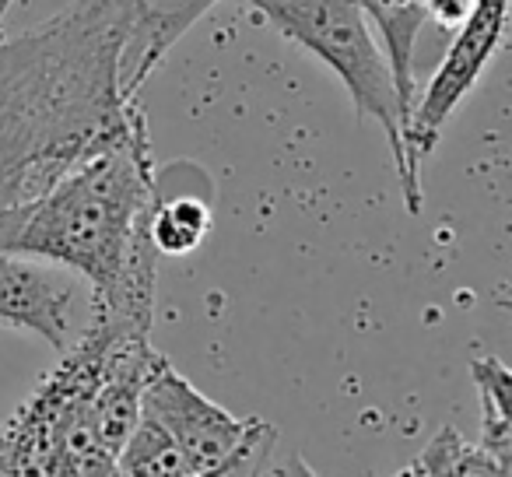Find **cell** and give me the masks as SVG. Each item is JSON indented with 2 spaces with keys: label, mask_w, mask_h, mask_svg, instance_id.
Segmentation results:
<instances>
[{
  "label": "cell",
  "mask_w": 512,
  "mask_h": 477,
  "mask_svg": "<svg viewBox=\"0 0 512 477\" xmlns=\"http://www.w3.org/2000/svg\"><path fill=\"white\" fill-rule=\"evenodd\" d=\"M130 0H74L0 39V207L43 197L74 165L141 127Z\"/></svg>",
  "instance_id": "cell-1"
},
{
  "label": "cell",
  "mask_w": 512,
  "mask_h": 477,
  "mask_svg": "<svg viewBox=\"0 0 512 477\" xmlns=\"http://www.w3.org/2000/svg\"><path fill=\"white\" fill-rule=\"evenodd\" d=\"M158 197L148 123L74 165L43 197L0 207V253L67 267L92 285V316L155 327L158 250L148 218Z\"/></svg>",
  "instance_id": "cell-2"
},
{
  "label": "cell",
  "mask_w": 512,
  "mask_h": 477,
  "mask_svg": "<svg viewBox=\"0 0 512 477\" xmlns=\"http://www.w3.org/2000/svg\"><path fill=\"white\" fill-rule=\"evenodd\" d=\"M123 323L92 316L60 351L32 397L0 432V477H116V456L95 435L92 397L102 362ZM151 334V330H148Z\"/></svg>",
  "instance_id": "cell-3"
},
{
  "label": "cell",
  "mask_w": 512,
  "mask_h": 477,
  "mask_svg": "<svg viewBox=\"0 0 512 477\" xmlns=\"http://www.w3.org/2000/svg\"><path fill=\"white\" fill-rule=\"evenodd\" d=\"M288 43L313 53L337 74L358 120H376L386 134L397 179H404V109L390 64L372 36L358 0H242Z\"/></svg>",
  "instance_id": "cell-4"
},
{
  "label": "cell",
  "mask_w": 512,
  "mask_h": 477,
  "mask_svg": "<svg viewBox=\"0 0 512 477\" xmlns=\"http://www.w3.org/2000/svg\"><path fill=\"white\" fill-rule=\"evenodd\" d=\"M505 25H509V0H477L474 11L453 29V46L435 67L421 99L411 102V113L404 123V179H400V193H404V204L411 214L421 211V197H425L421 193V165L435 151L449 116L463 106V99L474 92L481 74L488 71L491 57L505 39Z\"/></svg>",
  "instance_id": "cell-5"
},
{
  "label": "cell",
  "mask_w": 512,
  "mask_h": 477,
  "mask_svg": "<svg viewBox=\"0 0 512 477\" xmlns=\"http://www.w3.org/2000/svg\"><path fill=\"white\" fill-rule=\"evenodd\" d=\"M141 414L158 421L179 442V449L190 456L197 474L225 467L260 428V418H235L225 407L207 400L169 362L144 386Z\"/></svg>",
  "instance_id": "cell-6"
},
{
  "label": "cell",
  "mask_w": 512,
  "mask_h": 477,
  "mask_svg": "<svg viewBox=\"0 0 512 477\" xmlns=\"http://www.w3.org/2000/svg\"><path fill=\"white\" fill-rule=\"evenodd\" d=\"M74 281L29 257L0 253V327L29 330L53 351L71 344Z\"/></svg>",
  "instance_id": "cell-7"
},
{
  "label": "cell",
  "mask_w": 512,
  "mask_h": 477,
  "mask_svg": "<svg viewBox=\"0 0 512 477\" xmlns=\"http://www.w3.org/2000/svg\"><path fill=\"white\" fill-rule=\"evenodd\" d=\"M358 8L379 32V46L386 53L407 123L414 102V43L428 22L425 8H421V0H358Z\"/></svg>",
  "instance_id": "cell-8"
},
{
  "label": "cell",
  "mask_w": 512,
  "mask_h": 477,
  "mask_svg": "<svg viewBox=\"0 0 512 477\" xmlns=\"http://www.w3.org/2000/svg\"><path fill=\"white\" fill-rule=\"evenodd\" d=\"M211 232V204L193 193H169L158 183V197L148 218V235L158 257H186L193 253Z\"/></svg>",
  "instance_id": "cell-9"
},
{
  "label": "cell",
  "mask_w": 512,
  "mask_h": 477,
  "mask_svg": "<svg viewBox=\"0 0 512 477\" xmlns=\"http://www.w3.org/2000/svg\"><path fill=\"white\" fill-rule=\"evenodd\" d=\"M116 467L123 477H193L190 456L179 449V442L165 432L158 421H151L148 414H141V421L134 425V432L127 435V442L116 453Z\"/></svg>",
  "instance_id": "cell-10"
},
{
  "label": "cell",
  "mask_w": 512,
  "mask_h": 477,
  "mask_svg": "<svg viewBox=\"0 0 512 477\" xmlns=\"http://www.w3.org/2000/svg\"><path fill=\"white\" fill-rule=\"evenodd\" d=\"M474 386L481 393V449L495 460L512 463V421H509V393L512 376L495 355L474 362Z\"/></svg>",
  "instance_id": "cell-11"
},
{
  "label": "cell",
  "mask_w": 512,
  "mask_h": 477,
  "mask_svg": "<svg viewBox=\"0 0 512 477\" xmlns=\"http://www.w3.org/2000/svg\"><path fill=\"white\" fill-rule=\"evenodd\" d=\"M449 477H512V463L495 460L488 449L460 439L456 442L453 463H449Z\"/></svg>",
  "instance_id": "cell-12"
},
{
  "label": "cell",
  "mask_w": 512,
  "mask_h": 477,
  "mask_svg": "<svg viewBox=\"0 0 512 477\" xmlns=\"http://www.w3.org/2000/svg\"><path fill=\"white\" fill-rule=\"evenodd\" d=\"M474 4L477 0H421L428 22L439 25V29H446V32H453L456 25L474 11Z\"/></svg>",
  "instance_id": "cell-13"
},
{
  "label": "cell",
  "mask_w": 512,
  "mask_h": 477,
  "mask_svg": "<svg viewBox=\"0 0 512 477\" xmlns=\"http://www.w3.org/2000/svg\"><path fill=\"white\" fill-rule=\"evenodd\" d=\"M260 477H320V474H316L299 453H288V456H281V460H274V453H271V460L264 463Z\"/></svg>",
  "instance_id": "cell-14"
},
{
  "label": "cell",
  "mask_w": 512,
  "mask_h": 477,
  "mask_svg": "<svg viewBox=\"0 0 512 477\" xmlns=\"http://www.w3.org/2000/svg\"><path fill=\"white\" fill-rule=\"evenodd\" d=\"M11 8H15V0H0V39H4V18H8Z\"/></svg>",
  "instance_id": "cell-15"
},
{
  "label": "cell",
  "mask_w": 512,
  "mask_h": 477,
  "mask_svg": "<svg viewBox=\"0 0 512 477\" xmlns=\"http://www.w3.org/2000/svg\"><path fill=\"white\" fill-rule=\"evenodd\" d=\"M218 470H207V474H193V477H214ZM116 477H123V474H116Z\"/></svg>",
  "instance_id": "cell-16"
}]
</instances>
